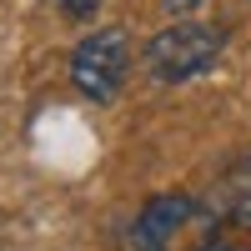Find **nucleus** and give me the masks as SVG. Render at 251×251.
Masks as SVG:
<instances>
[{
    "label": "nucleus",
    "instance_id": "1",
    "mask_svg": "<svg viewBox=\"0 0 251 251\" xmlns=\"http://www.w3.org/2000/svg\"><path fill=\"white\" fill-rule=\"evenodd\" d=\"M226 50V30L206 25V20H171L166 30H156L141 50V66L156 86H186V80L206 75Z\"/></svg>",
    "mask_w": 251,
    "mask_h": 251
},
{
    "label": "nucleus",
    "instance_id": "2",
    "mask_svg": "<svg viewBox=\"0 0 251 251\" xmlns=\"http://www.w3.org/2000/svg\"><path fill=\"white\" fill-rule=\"evenodd\" d=\"M126 71H131V35L121 25L96 30L71 50V86H75V96L96 100V106H106L126 86Z\"/></svg>",
    "mask_w": 251,
    "mask_h": 251
},
{
    "label": "nucleus",
    "instance_id": "3",
    "mask_svg": "<svg viewBox=\"0 0 251 251\" xmlns=\"http://www.w3.org/2000/svg\"><path fill=\"white\" fill-rule=\"evenodd\" d=\"M201 251H251V196L236 206H221L211 216V231H206Z\"/></svg>",
    "mask_w": 251,
    "mask_h": 251
},
{
    "label": "nucleus",
    "instance_id": "4",
    "mask_svg": "<svg viewBox=\"0 0 251 251\" xmlns=\"http://www.w3.org/2000/svg\"><path fill=\"white\" fill-rule=\"evenodd\" d=\"M55 5H60V10H66L71 20H91V15L100 10V0H55Z\"/></svg>",
    "mask_w": 251,
    "mask_h": 251
},
{
    "label": "nucleus",
    "instance_id": "5",
    "mask_svg": "<svg viewBox=\"0 0 251 251\" xmlns=\"http://www.w3.org/2000/svg\"><path fill=\"white\" fill-rule=\"evenodd\" d=\"M196 5H206V0H166V10H171V15H186V10H196Z\"/></svg>",
    "mask_w": 251,
    "mask_h": 251
}]
</instances>
